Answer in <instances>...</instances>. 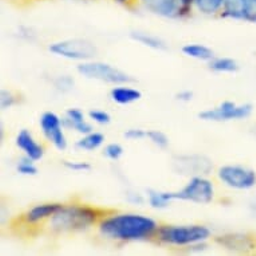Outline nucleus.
Masks as SVG:
<instances>
[{"label":"nucleus","mask_w":256,"mask_h":256,"mask_svg":"<svg viewBox=\"0 0 256 256\" xmlns=\"http://www.w3.org/2000/svg\"><path fill=\"white\" fill-rule=\"evenodd\" d=\"M182 54L185 56H188L190 59H196L200 62L210 63L212 59L216 56L214 51L210 47L206 46V44H200V43H188L181 48Z\"/></svg>","instance_id":"nucleus-19"},{"label":"nucleus","mask_w":256,"mask_h":256,"mask_svg":"<svg viewBox=\"0 0 256 256\" xmlns=\"http://www.w3.org/2000/svg\"><path fill=\"white\" fill-rule=\"evenodd\" d=\"M174 169L178 174L206 176L214 169L212 162L202 156H178L174 158Z\"/></svg>","instance_id":"nucleus-12"},{"label":"nucleus","mask_w":256,"mask_h":256,"mask_svg":"<svg viewBox=\"0 0 256 256\" xmlns=\"http://www.w3.org/2000/svg\"><path fill=\"white\" fill-rule=\"evenodd\" d=\"M18 104H19V98H18V96L15 92H11V90H6V88L2 90V96H0V105H2V109H11L14 106H16Z\"/></svg>","instance_id":"nucleus-28"},{"label":"nucleus","mask_w":256,"mask_h":256,"mask_svg":"<svg viewBox=\"0 0 256 256\" xmlns=\"http://www.w3.org/2000/svg\"><path fill=\"white\" fill-rule=\"evenodd\" d=\"M74 84H76V82H74V80L70 76H59L54 80L55 88L60 92H72V88H74Z\"/></svg>","instance_id":"nucleus-29"},{"label":"nucleus","mask_w":256,"mask_h":256,"mask_svg":"<svg viewBox=\"0 0 256 256\" xmlns=\"http://www.w3.org/2000/svg\"><path fill=\"white\" fill-rule=\"evenodd\" d=\"M254 106L251 104L239 105L236 102L224 101L216 108L202 110L198 113V118L206 122H231L243 121L252 116Z\"/></svg>","instance_id":"nucleus-8"},{"label":"nucleus","mask_w":256,"mask_h":256,"mask_svg":"<svg viewBox=\"0 0 256 256\" xmlns=\"http://www.w3.org/2000/svg\"><path fill=\"white\" fill-rule=\"evenodd\" d=\"M64 168L76 173H86L92 170V165L84 161H63Z\"/></svg>","instance_id":"nucleus-30"},{"label":"nucleus","mask_w":256,"mask_h":256,"mask_svg":"<svg viewBox=\"0 0 256 256\" xmlns=\"http://www.w3.org/2000/svg\"><path fill=\"white\" fill-rule=\"evenodd\" d=\"M124 153H125L124 146L118 142L108 144V145L104 148V156H105L108 160H110V161H114V162L120 161V160L122 158Z\"/></svg>","instance_id":"nucleus-26"},{"label":"nucleus","mask_w":256,"mask_h":256,"mask_svg":"<svg viewBox=\"0 0 256 256\" xmlns=\"http://www.w3.org/2000/svg\"><path fill=\"white\" fill-rule=\"evenodd\" d=\"M176 100L180 102H184V104H188L194 100V92L190 90H181L180 92L176 94Z\"/></svg>","instance_id":"nucleus-32"},{"label":"nucleus","mask_w":256,"mask_h":256,"mask_svg":"<svg viewBox=\"0 0 256 256\" xmlns=\"http://www.w3.org/2000/svg\"><path fill=\"white\" fill-rule=\"evenodd\" d=\"M148 130H144V129H129V130L125 132V137L126 140H129V141H141V140L146 138Z\"/></svg>","instance_id":"nucleus-31"},{"label":"nucleus","mask_w":256,"mask_h":256,"mask_svg":"<svg viewBox=\"0 0 256 256\" xmlns=\"http://www.w3.org/2000/svg\"><path fill=\"white\" fill-rule=\"evenodd\" d=\"M109 96L110 100L114 104L121 106H128L134 104V102H138L142 98V92H140L138 88L129 86V84H124L113 86L112 90H110Z\"/></svg>","instance_id":"nucleus-18"},{"label":"nucleus","mask_w":256,"mask_h":256,"mask_svg":"<svg viewBox=\"0 0 256 256\" xmlns=\"http://www.w3.org/2000/svg\"><path fill=\"white\" fill-rule=\"evenodd\" d=\"M40 130L44 138L59 152H64L68 146V137L64 133L63 120L54 112H44L39 120Z\"/></svg>","instance_id":"nucleus-10"},{"label":"nucleus","mask_w":256,"mask_h":256,"mask_svg":"<svg viewBox=\"0 0 256 256\" xmlns=\"http://www.w3.org/2000/svg\"><path fill=\"white\" fill-rule=\"evenodd\" d=\"M140 7L156 16L184 19L180 0H138V8Z\"/></svg>","instance_id":"nucleus-13"},{"label":"nucleus","mask_w":256,"mask_h":256,"mask_svg":"<svg viewBox=\"0 0 256 256\" xmlns=\"http://www.w3.org/2000/svg\"><path fill=\"white\" fill-rule=\"evenodd\" d=\"M160 224L157 220L140 214H124L113 210L98 222L102 238L120 243L154 242Z\"/></svg>","instance_id":"nucleus-1"},{"label":"nucleus","mask_w":256,"mask_h":256,"mask_svg":"<svg viewBox=\"0 0 256 256\" xmlns=\"http://www.w3.org/2000/svg\"><path fill=\"white\" fill-rule=\"evenodd\" d=\"M76 72H80V76H84L86 80H98V82L113 84V86L136 82L134 78H132V76H129L128 72H122L109 63L97 62V60L80 62L76 68Z\"/></svg>","instance_id":"nucleus-4"},{"label":"nucleus","mask_w":256,"mask_h":256,"mask_svg":"<svg viewBox=\"0 0 256 256\" xmlns=\"http://www.w3.org/2000/svg\"><path fill=\"white\" fill-rule=\"evenodd\" d=\"M130 38L134 42L142 44V46L152 48L156 51H166L168 50V44L158 36H156L149 32H142V31H133L130 32Z\"/></svg>","instance_id":"nucleus-21"},{"label":"nucleus","mask_w":256,"mask_h":256,"mask_svg":"<svg viewBox=\"0 0 256 256\" xmlns=\"http://www.w3.org/2000/svg\"><path fill=\"white\" fill-rule=\"evenodd\" d=\"M148 202L153 210H166L172 206L173 202H176L173 198V192H162L157 189H148Z\"/></svg>","instance_id":"nucleus-23"},{"label":"nucleus","mask_w":256,"mask_h":256,"mask_svg":"<svg viewBox=\"0 0 256 256\" xmlns=\"http://www.w3.org/2000/svg\"><path fill=\"white\" fill-rule=\"evenodd\" d=\"M184 19L190 18L194 12H198L206 16L220 18L226 0H180Z\"/></svg>","instance_id":"nucleus-14"},{"label":"nucleus","mask_w":256,"mask_h":256,"mask_svg":"<svg viewBox=\"0 0 256 256\" xmlns=\"http://www.w3.org/2000/svg\"><path fill=\"white\" fill-rule=\"evenodd\" d=\"M117 4L122 6L128 10H137L138 8V0H114Z\"/></svg>","instance_id":"nucleus-33"},{"label":"nucleus","mask_w":256,"mask_h":256,"mask_svg":"<svg viewBox=\"0 0 256 256\" xmlns=\"http://www.w3.org/2000/svg\"><path fill=\"white\" fill-rule=\"evenodd\" d=\"M16 172L22 176H36L39 170L34 160L23 156V158H20L16 165Z\"/></svg>","instance_id":"nucleus-24"},{"label":"nucleus","mask_w":256,"mask_h":256,"mask_svg":"<svg viewBox=\"0 0 256 256\" xmlns=\"http://www.w3.org/2000/svg\"><path fill=\"white\" fill-rule=\"evenodd\" d=\"M114 210L90 206L84 202L63 204L62 210L47 222L46 227L52 234H76L97 227L102 218Z\"/></svg>","instance_id":"nucleus-2"},{"label":"nucleus","mask_w":256,"mask_h":256,"mask_svg":"<svg viewBox=\"0 0 256 256\" xmlns=\"http://www.w3.org/2000/svg\"><path fill=\"white\" fill-rule=\"evenodd\" d=\"M251 208H252V210H254V212H255V214H256V202H254V204H252Z\"/></svg>","instance_id":"nucleus-34"},{"label":"nucleus","mask_w":256,"mask_h":256,"mask_svg":"<svg viewBox=\"0 0 256 256\" xmlns=\"http://www.w3.org/2000/svg\"><path fill=\"white\" fill-rule=\"evenodd\" d=\"M146 138L150 141L156 148L165 150L169 148V138L164 132L161 130H148Z\"/></svg>","instance_id":"nucleus-25"},{"label":"nucleus","mask_w":256,"mask_h":256,"mask_svg":"<svg viewBox=\"0 0 256 256\" xmlns=\"http://www.w3.org/2000/svg\"><path fill=\"white\" fill-rule=\"evenodd\" d=\"M254 242L255 238L246 234H230V235L214 238V243H218L220 247L226 248L228 251L234 252H247L248 250H254L256 247Z\"/></svg>","instance_id":"nucleus-16"},{"label":"nucleus","mask_w":256,"mask_h":256,"mask_svg":"<svg viewBox=\"0 0 256 256\" xmlns=\"http://www.w3.org/2000/svg\"><path fill=\"white\" fill-rule=\"evenodd\" d=\"M106 137L100 132H90L88 134H84L76 142V148L82 152H94L101 149L105 145Z\"/></svg>","instance_id":"nucleus-20"},{"label":"nucleus","mask_w":256,"mask_h":256,"mask_svg":"<svg viewBox=\"0 0 256 256\" xmlns=\"http://www.w3.org/2000/svg\"><path fill=\"white\" fill-rule=\"evenodd\" d=\"M210 238H212L210 230L202 224H186V226L160 224L153 243L165 247L188 248L200 242H210Z\"/></svg>","instance_id":"nucleus-3"},{"label":"nucleus","mask_w":256,"mask_h":256,"mask_svg":"<svg viewBox=\"0 0 256 256\" xmlns=\"http://www.w3.org/2000/svg\"><path fill=\"white\" fill-rule=\"evenodd\" d=\"M220 18L256 23V0H226Z\"/></svg>","instance_id":"nucleus-11"},{"label":"nucleus","mask_w":256,"mask_h":256,"mask_svg":"<svg viewBox=\"0 0 256 256\" xmlns=\"http://www.w3.org/2000/svg\"><path fill=\"white\" fill-rule=\"evenodd\" d=\"M216 190L214 181L208 177L198 174L192 176L185 186L178 192H173V198L176 202H189L200 206H206L214 202Z\"/></svg>","instance_id":"nucleus-6"},{"label":"nucleus","mask_w":256,"mask_h":256,"mask_svg":"<svg viewBox=\"0 0 256 256\" xmlns=\"http://www.w3.org/2000/svg\"><path fill=\"white\" fill-rule=\"evenodd\" d=\"M16 146L23 152V154L28 158L34 160L35 162H38L40 160H43L46 150L42 144L39 142L38 140L35 138L34 134L28 130V129H22L16 136L15 140Z\"/></svg>","instance_id":"nucleus-15"},{"label":"nucleus","mask_w":256,"mask_h":256,"mask_svg":"<svg viewBox=\"0 0 256 256\" xmlns=\"http://www.w3.org/2000/svg\"><path fill=\"white\" fill-rule=\"evenodd\" d=\"M216 174L222 184L235 190H250L256 186V172L244 165H222Z\"/></svg>","instance_id":"nucleus-9"},{"label":"nucleus","mask_w":256,"mask_h":256,"mask_svg":"<svg viewBox=\"0 0 256 256\" xmlns=\"http://www.w3.org/2000/svg\"><path fill=\"white\" fill-rule=\"evenodd\" d=\"M48 51L59 58L78 62L94 60L98 55L97 46L88 39H66L55 42L48 46Z\"/></svg>","instance_id":"nucleus-7"},{"label":"nucleus","mask_w":256,"mask_h":256,"mask_svg":"<svg viewBox=\"0 0 256 256\" xmlns=\"http://www.w3.org/2000/svg\"><path fill=\"white\" fill-rule=\"evenodd\" d=\"M63 202H43L30 208L24 214L16 218L18 226H12L19 231H23L28 235H34L40 232V228L46 227L47 222L62 210Z\"/></svg>","instance_id":"nucleus-5"},{"label":"nucleus","mask_w":256,"mask_h":256,"mask_svg":"<svg viewBox=\"0 0 256 256\" xmlns=\"http://www.w3.org/2000/svg\"><path fill=\"white\" fill-rule=\"evenodd\" d=\"M88 117L90 121L94 122V124H97V125L100 126H106L112 122V116H110L108 112L101 109L90 110L88 113Z\"/></svg>","instance_id":"nucleus-27"},{"label":"nucleus","mask_w":256,"mask_h":256,"mask_svg":"<svg viewBox=\"0 0 256 256\" xmlns=\"http://www.w3.org/2000/svg\"><path fill=\"white\" fill-rule=\"evenodd\" d=\"M63 126L68 130H74L80 134H88L92 132V125L86 120V114L78 108H70L64 112L62 117Z\"/></svg>","instance_id":"nucleus-17"},{"label":"nucleus","mask_w":256,"mask_h":256,"mask_svg":"<svg viewBox=\"0 0 256 256\" xmlns=\"http://www.w3.org/2000/svg\"><path fill=\"white\" fill-rule=\"evenodd\" d=\"M208 68L210 72L218 74H236L240 70V64L234 58L227 56H214L210 63Z\"/></svg>","instance_id":"nucleus-22"}]
</instances>
